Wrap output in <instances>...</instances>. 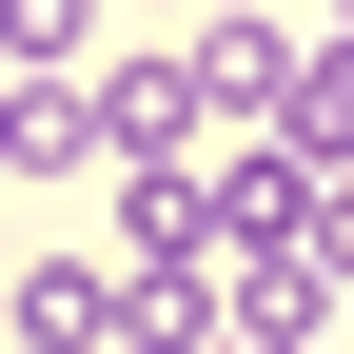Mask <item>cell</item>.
I'll return each instance as SVG.
<instances>
[{
    "label": "cell",
    "mask_w": 354,
    "mask_h": 354,
    "mask_svg": "<svg viewBox=\"0 0 354 354\" xmlns=\"http://www.w3.org/2000/svg\"><path fill=\"white\" fill-rule=\"evenodd\" d=\"M0 354H118V276L99 256H39V276L0 295Z\"/></svg>",
    "instance_id": "6da1fadb"
},
{
    "label": "cell",
    "mask_w": 354,
    "mask_h": 354,
    "mask_svg": "<svg viewBox=\"0 0 354 354\" xmlns=\"http://www.w3.org/2000/svg\"><path fill=\"white\" fill-rule=\"evenodd\" d=\"M0 59H20V79H39V59H79V0H0Z\"/></svg>",
    "instance_id": "7a4b0ae2"
},
{
    "label": "cell",
    "mask_w": 354,
    "mask_h": 354,
    "mask_svg": "<svg viewBox=\"0 0 354 354\" xmlns=\"http://www.w3.org/2000/svg\"><path fill=\"white\" fill-rule=\"evenodd\" d=\"M0 177H20V158H0Z\"/></svg>",
    "instance_id": "3957f363"
}]
</instances>
